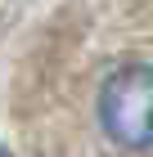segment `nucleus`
Wrapping results in <instances>:
<instances>
[{"label": "nucleus", "instance_id": "nucleus-1", "mask_svg": "<svg viewBox=\"0 0 153 157\" xmlns=\"http://www.w3.org/2000/svg\"><path fill=\"white\" fill-rule=\"evenodd\" d=\"M99 121L113 144L149 148L153 144V67L126 63L122 72L108 76L104 94H99Z\"/></svg>", "mask_w": 153, "mask_h": 157}, {"label": "nucleus", "instance_id": "nucleus-2", "mask_svg": "<svg viewBox=\"0 0 153 157\" xmlns=\"http://www.w3.org/2000/svg\"><path fill=\"white\" fill-rule=\"evenodd\" d=\"M0 157H9V153H5V148H0Z\"/></svg>", "mask_w": 153, "mask_h": 157}]
</instances>
